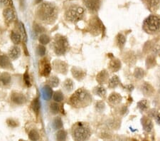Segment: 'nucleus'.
Masks as SVG:
<instances>
[{
  "instance_id": "f257e3e1",
  "label": "nucleus",
  "mask_w": 160,
  "mask_h": 141,
  "mask_svg": "<svg viewBox=\"0 0 160 141\" xmlns=\"http://www.w3.org/2000/svg\"><path fill=\"white\" fill-rule=\"evenodd\" d=\"M36 14L41 21L53 24L58 17V9L54 3L44 2L39 5Z\"/></svg>"
},
{
  "instance_id": "f03ea898",
  "label": "nucleus",
  "mask_w": 160,
  "mask_h": 141,
  "mask_svg": "<svg viewBox=\"0 0 160 141\" xmlns=\"http://www.w3.org/2000/svg\"><path fill=\"white\" fill-rule=\"evenodd\" d=\"M92 97L91 93L84 88L76 91L69 99V103L75 108H84L91 104Z\"/></svg>"
},
{
  "instance_id": "7ed1b4c3",
  "label": "nucleus",
  "mask_w": 160,
  "mask_h": 141,
  "mask_svg": "<svg viewBox=\"0 0 160 141\" xmlns=\"http://www.w3.org/2000/svg\"><path fill=\"white\" fill-rule=\"evenodd\" d=\"M91 131L86 123L78 122L72 128V136L75 140H86L91 137Z\"/></svg>"
},
{
  "instance_id": "20e7f679",
  "label": "nucleus",
  "mask_w": 160,
  "mask_h": 141,
  "mask_svg": "<svg viewBox=\"0 0 160 141\" xmlns=\"http://www.w3.org/2000/svg\"><path fill=\"white\" fill-rule=\"evenodd\" d=\"M143 29L148 34H154L160 31V17L151 14L143 22Z\"/></svg>"
},
{
  "instance_id": "39448f33",
  "label": "nucleus",
  "mask_w": 160,
  "mask_h": 141,
  "mask_svg": "<svg viewBox=\"0 0 160 141\" xmlns=\"http://www.w3.org/2000/svg\"><path fill=\"white\" fill-rule=\"evenodd\" d=\"M85 10L79 5H72L66 11L65 16L67 21L76 23L81 20L84 16Z\"/></svg>"
},
{
  "instance_id": "423d86ee",
  "label": "nucleus",
  "mask_w": 160,
  "mask_h": 141,
  "mask_svg": "<svg viewBox=\"0 0 160 141\" xmlns=\"http://www.w3.org/2000/svg\"><path fill=\"white\" fill-rule=\"evenodd\" d=\"M54 50L58 56L64 55L67 52L69 48V42L65 37L57 35L54 42Z\"/></svg>"
},
{
  "instance_id": "0eeeda50",
  "label": "nucleus",
  "mask_w": 160,
  "mask_h": 141,
  "mask_svg": "<svg viewBox=\"0 0 160 141\" xmlns=\"http://www.w3.org/2000/svg\"><path fill=\"white\" fill-rule=\"evenodd\" d=\"M103 25L98 17L92 18L90 21L91 33L93 35H98L103 31Z\"/></svg>"
},
{
  "instance_id": "6e6552de",
  "label": "nucleus",
  "mask_w": 160,
  "mask_h": 141,
  "mask_svg": "<svg viewBox=\"0 0 160 141\" xmlns=\"http://www.w3.org/2000/svg\"><path fill=\"white\" fill-rule=\"evenodd\" d=\"M86 8L91 12H96L99 10L101 5V0H83Z\"/></svg>"
},
{
  "instance_id": "1a4fd4ad",
  "label": "nucleus",
  "mask_w": 160,
  "mask_h": 141,
  "mask_svg": "<svg viewBox=\"0 0 160 141\" xmlns=\"http://www.w3.org/2000/svg\"><path fill=\"white\" fill-rule=\"evenodd\" d=\"M53 66H54V69L59 73L64 74L67 73L68 65L66 64V63L62 62V61L56 60L53 63Z\"/></svg>"
},
{
  "instance_id": "9d476101",
  "label": "nucleus",
  "mask_w": 160,
  "mask_h": 141,
  "mask_svg": "<svg viewBox=\"0 0 160 141\" xmlns=\"http://www.w3.org/2000/svg\"><path fill=\"white\" fill-rule=\"evenodd\" d=\"M71 72H72L73 76L78 81H82L86 76V71L78 67H73L71 69Z\"/></svg>"
},
{
  "instance_id": "9b49d317",
  "label": "nucleus",
  "mask_w": 160,
  "mask_h": 141,
  "mask_svg": "<svg viewBox=\"0 0 160 141\" xmlns=\"http://www.w3.org/2000/svg\"><path fill=\"white\" fill-rule=\"evenodd\" d=\"M141 122H142V125L143 127V129H144L146 132H149L152 130L153 123H152V121H151V119L149 118V117L143 116L142 120H141Z\"/></svg>"
},
{
  "instance_id": "f8f14e48",
  "label": "nucleus",
  "mask_w": 160,
  "mask_h": 141,
  "mask_svg": "<svg viewBox=\"0 0 160 141\" xmlns=\"http://www.w3.org/2000/svg\"><path fill=\"white\" fill-rule=\"evenodd\" d=\"M142 92L143 94L146 96H152L153 93H154V88L149 83L144 82L142 85Z\"/></svg>"
},
{
  "instance_id": "ddd939ff",
  "label": "nucleus",
  "mask_w": 160,
  "mask_h": 141,
  "mask_svg": "<svg viewBox=\"0 0 160 141\" xmlns=\"http://www.w3.org/2000/svg\"><path fill=\"white\" fill-rule=\"evenodd\" d=\"M147 8L151 11H155L160 6V0H144Z\"/></svg>"
},
{
  "instance_id": "4468645a",
  "label": "nucleus",
  "mask_w": 160,
  "mask_h": 141,
  "mask_svg": "<svg viewBox=\"0 0 160 141\" xmlns=\"http://www.w3.org/2000/svg\"><path fill=\"white\" fill-rule=\"evenodd\" d=\"M109 79V74L106 70L101 71L96 76V81L100 84H106Z\"/></svg>"
},
{
  "instance_id": "2eb2a0df",
  "label": "nucleus",
  "mask_w": 160,
  "mask_h": 141,
  "mask_svg": "<svg viewBox=\"0 0 160 141\" xmlns=\"http://www.w3.org/2000/svg\"><path fill=\"white\" fill-rule=\"evenodd\" d=\"M11 99L14 103L19 105H21L23 104V103H24L26 100V97H25L23 94L19 93H14L13 94L11 95Z\"/></svg>"
},
{
  "instance_id": "dca6fc26",
  "label": "nucleus",
  "mask_w": 160,
  "mask_h": 141,
  "mask_svg": "<svg viewBox=\"0 0 160 141\" xmlns=\"http://www.w3.org/2000/svg\"><path fill=\"white\" fill-rule=\"evenodd\" d=\"M121 62L117 59H112L109 64V68L112 72H117L121 69Z\"/></svg>"
},
{
  "instance_id": "f3484780",
  "label": "nucleus",
  "mask_w": 160,
  "mask_h": 141,
  "mask_svg": "<svg viewBox=\"0 0 160 141\" xmlns=\"http://www.w3.org/2000/svg\"><path fill=\"white\" fill-rule=\"evenodd\" d=\"M21 55V49L19 47L14 46L9 51V57L12 60H16Z\"/></svg>"
},
{
  "instance_id": "a211bd4d",
  "label": "nucleus",
  "mask_w": 160,
  "mask_h": 141,
  "mask_svg": "<svg viewBox=\"0 0 160 141\" xmlns=\"http://www.w3.org/2000/svg\"><path fill=\"white\" fill-rule=\"evenodd\" d=\"M122 100V97L117 93H112L108 97V101L112 105H118Z\"/></svg>"
},
{
  "instance_id": "6ab92c4d",
  "label": "nucleus",
  "mask_w": 160,
  "mask_h": 141,
  "mask_svg": "<svg viewBox=\"0 0 160 141\" xmlns=\"http://www.w3.org/2000/svg\"><path fill=\"white\" fill-rule=\"evenodd\" d=\"M3 15L5 20H6L8 22H11L14 21L15 19V14L11 8H6L3 11Z\"/></svg>"
},
{
  "instance_id": "aec40b11",
  "label": "nucleus",
  "mask_w": 160,
  "mask_h": 141,
  "mask_svg": "<svg viewBox=\"0 0 160 141\" xmlns=\"http://www.w3.org/2000/svg\"><path fill=\"white\" fill-rule=\"evenodd\" d=\"M63 88H64V89L65 90L66 92L72 91L74 88V84L72 80L70 79H66L64 82V84H63Z\"/></svg>"
},
{
  "instance_id": "412c9836",
  "label": "nucleus",
  "mask_w": 160,
  "mask_h": 141,
  "mask_svg": "<svg viewBox=\"0 0 160 141\" xmlns=\"http://www.w3.org/2000/svg\"><path fill=\"white\" fill-rule=\"evenodd\" d=\"M51 71V66L49 62H44L42 64V69H41V74L44 76H48L50 74Z\"/></svg>"
},
{
  "instance_id": "4be33fe9",
  "label": "nucleus",
  "mask_w": 160,
  "mask_h": 141,
  "mask_svg": "<svg viewBox=\"0 0 160 141\" xmlns=\"http://www.w3.org/2000/svg\"><path fill=\"white\" fill-rule=\"evenodd\" d=\"M119 84H120V79H119L118 76H113L111 79H109L108 87L110 88H116Z\"/></svg>"
},
{
  "instance_id": "5701e85b",
  "label": "nucleus",
  "mask_w": 160,
  "mask_h": 141,
  "mask_svg": "<svg viewBox=\"0 0 160 141\" xmlns=\"http://www.w3.org/2000/svg\"><path fill=\"white\" fill-rule=\"evenodd\" d=\"M156 64V61L155 57L154 56H149L146 59V66L147 69H151V68L155 66Z\"/></svg>"
},
{
  "instance_id": "b1692460",
  "label": "nucleus",
  "mask_w": 160,
  "mask_h": 141,
  "mask_svg": "<svg viewBox=\"0 0 160 141\" xmlns=\"http://www.w3.org/2000/svg\"><path fill=\"white\" fill-rule=\"evenodd\" d=\"M94 93L95 95H98V96L101 98H105L106 96V90L105 89V88H103V86H97L94 89Z\"/></svg>"
},
{
  "instance_id": "393cba45",
  "label": "nucleus",
  "mask_w": 160,
  "mask_h": 141,
  "mask_svg": "<svg viewBox=\"0 0 160 141\" xmlns=\"http://www.w3.org/2000/svg\"><path fill=\"white\" fill-rule=\"evenodd\" d=\"M0 81L4 85H7L11 82V76L8 73L4 72L0 76Z\"/></svg>"
},
{
  "instance_id": "a878e982",
  "label": "nucleus",
  "mask_w": 160,
  "mask_h": 141,
  "mask_svg": "<svg viewBox=\"0 0 160 141\" xmlns=\"http://www.w3.org/2000/svg\"><path fill=\"white\" fill-rule=\"evenodd\" d=\"M10 65V60L9 57L6 55H0V66L6 68Z\"/></svg>"
},
{
  "instance_id": "bb28decb",
  "label": "nucleus",
  "mask_w": 160,
  "mask_h": 141,
  "mask_svg": "<svg viewBox=\"0 0 160 141\" xmlns=\"http://www.w3.org/2000/svg\"><path fill=\"white\" fill-rule=\"evenodd\" d=\"M116 42L119 47L122 48L126 42V39L125 36L122 34H118L116 37Z\"/></svg>"
},
{
  "instance_id": "cd10ccee",
  "label": "nucleus",
  "mask_w": 160,
  "mask_h": 141,
  "mask_svg": "<svg viewBox=\"0 0 160 141\" xmlns=\"http://www.w3.org/2000/svg\"><path fill=\"white\" fill-rule=\"evenodd\" d=\"M137 107L141 111H145L149 108V102L145 99L142 100L137 103Z\"/></svg>"
},
{
  "instance_id": "c85d7f7f",
  "label": "nucleus",
  "mask_w": 160,
  "mask_h": 141,
  "mask_svg": "<svg viewBox=\"0 0 160 141\" xmlns=\"http://www.w3.org/2000/svg\"><path fill=\"white\" fill-rule=\"evenodd\" d=\"M11 39L13 42L14 44H19L21 42V37L19 34L17 33V32L12 31L11 34Z\"/></svg>"
},
{
  "instance_id": "c756f323",
  "label": "nucleus",
  "mask_w": 160,
  "mask_h": 141,
  "mask_svg": "<svg viewBox=\"0 0 160 141\" xmlns=\"http://www.w3.org/2000/svg\"><path fill=\"white\" fill-rule=\"evenodd\" d=\"M144 71L141 68H137L134 71V76L137 79H142L144 76Z\"/></svg>"
},
{
  "instance_id": "7c9ffc66",
  "label": "nucleus",
  "mask_w": 160,
  "mask_h": 141,
  "mask_svg": "<svg viewBox=\"0 0 160 141\" xmlns=\"http://www.w3.org/2000/svg\"><path fill=\"white\" fill-rule=\"evenodd\" d=\"M48 84L50 86H51L53 88L57 87L59 84V80L57 77L56 76H52L48 81Z\"/></svg>"
},
{
  "instance_id": "2f4dec72",
  "label": "nucleus",
  "mask_w": 160,
  "mask_h": 141,
  "mask_svg": "<svg viewBox=\"0 0 160 141\" xmlns=\"http://www.w3.org/2000/svg\"><path fill=\"white\" fill-rule=\"evenodd\" d=\"M40 108H41V103L40 101H39V98H37L34 100L33 103H32V109H33V110L36 113H38L39 112V110H40Z\"/></svg>"
},
{
  "instance_id": "473e14b6",
  "label": "nucleus",
  "mask_w": 160,
  "mask_h": 141,
  "mask_svg": "<svg viewBox=\"0 0 160 141\" xmlns=\"http://www.w3.org/2000/svg\"><path fill=\"white\" fill-rule=\"evenodd\" d=\"M53 127L54 129L57 130V129H61L63 127V122L61 120V118L57 117L53 121Z\"/></svg>"
},
{
  "instance_id": "72a5a7b5",
  "label": "nucleus",
  "mask_w": 160,
  "mask_h": 141,
  "mask_svg": "<svg viewBox=\"0 0 160 141\" xmlns=\"http://www.w3.org/2000/svg\"><path fill=\"white\" fill-rule=\"evenodd\" d=\"M67 136V133L65 130H60L57 132L56 133V139L58 140H65Z\"/></svg>"
},
{
  "instance_id": "f704fd0d",
  "label": "nucleus",
  "mask_w": 160,
  "mask_h": 141,
  "mask_svg": "<svg viewBox=\"0 0 160 141\" xmlns=\"http://www.w3.org/2000/svg\"><path fill=\"white\" fill-rule=\"evenodd\" d=\"M29 137L31 140H38L40 138L38 132L35 130H31L29 133Z\"/></svg>"
},
{
  "instance_id": "c9c22d12",
  "label": "nucleus",
  "mask_w": 160,
  "mask_h": 141,
  "mask_svg": "<svg viewBox=\"0 0 160 141\" xmlns=\"http://www.w3.org/2000/svg\"><path fill=\"white\" fill-rule=\"evenodd\" d=\"M39 41L42 45H45V44H49L50 42V38L46 34H42L39 37Z\"/></svg>"
},
{
  "instance_id": "e433bc0d",
  "label": "nucleus",
  "mask_w": 160,
  "mask_h": 141,
  "mask_svg": "<svg viewBox=\"0 0 160 141\" xmlns=\"http://www.w3.org/2000/svg\"><path fill=\"white\" fill-rule=\"evenodd\" d=\"M105 105L103 101H98L95 103V109L98 112H103L105 110Z\"/></svg>"
},
{
  "instance_id": "4c0bfd02",
  "label": "nucleus",
  "mask_w": 160,
  "mask_h": 141,
  "mask_svg": "<svg viewBox=\"0 0 160 141\" xmlns=\"http://www.w3.org/2000/svg\"><path fill=\"white\" fill-rule=\"evenodd\" d=\"M50 108L52 113L56 114V113H59V110H60V106L57 103H52L50 106Z\"/></svg>"
},
{
  "instance_id": "58836bf2",
  "label": "nucleus",
  "mask_w": 160,
  "mask_h": 141,
  "mask_svg": "<svg viewBox=\"0 0 160 141\" xmlns=\"http://www.w3.org/2000/svg\"><path fill=\"white\" fill-rule=\"evenodd\" d=\"M54 100L56 102H61L64 100V96L60 91H57L54 93Z\"/></svg>"
},
{
  "instance_id": "ea45409f",
  "label": "nucleus",
  "mask_w": 160,
  "mask_h": 141,
  "mask_svg": "<svg viewBox=\"0 0 160 141\" xmlns=\"http://www.w3.org/2000/svg\"><path fill=\"white\" fill-rule=\"evenodd\" d=\"M21 31L22 34V37H23V39L25 42H26L27 41V34H26V30H25L24 25L23 23H21Z\"/></svg>"
},
{
  "instance_id": "a19ab883",
  "label": "nucleus",
  "mask_w": 160,
  "mask_h": 141,
  "mask_svg": "<svg viewBox=\"0 0 160 141\" xmlns=\"http://www.w3.org/2000/svg\"><path fill=\"white\" fill-rule=\"evenodd\" d=\"M24 81L25 84H26V86H31V83H30V79H29V76L28 72L26 71L24 75Z\"/></svg>"
},
{
  "instance_id": "79ce46f5",
  "label": "nucleus",
  "mask_w": 160,
  "mask_h": 141,
  "mask_svg": "<svg viewBox=\"0 0 160 141\" xmlns=\"http://www.w3.org/2000/svg\"><path fill=\"white\" fill-rule=\"evenodd\" d=\"M37 51H38V54L40 56H44L46 54V48L44 47V46L41 45L39 46L38 49H37Z\"/></svg>"
},
{
  "instance_id": "37998d69",
  "label": "nucleus",
  "mask_w": 160,
  "mask_h": 141,
  "mask_svg": "<svg viewBox=\"0 0 160 141\" xmlns=\"http://www.w3.org/2000/svg\"><path fill=\"white\" fill-rule=\"evenodd\" d=\"M6 123H7L8 125L10 127H11V128H15V127H16L18 125L17 122H16L13 119H8L7 120H6Z\"/></svg>"
},
{
  "instance_id": "c03bdc74",
  "label": "nucleus",
  "mask_w": 160,
  "mask_h": 141,
  "mask_svg": "<svg viewBox=\"0 0 160 141\" xmlns=\"http://www.w3.org/2000/svg\"><path fill=\"white\" fill-rule=\"evenodd\" d=\"M152 53L155 55H160V46L155 45L152 49Z\"/></svg>"
},
{
  "instance_id": "a18cd8bd",
  "label": "nucleus",
  "mask_w": 160,
  "mask_h": 141,
  "mask_svg": "<svg viewBox=\"0 0 160 141\" xmlns=\"http://www.w3.org/2000/svg\"><path fill=\"white\" fill-rule=\"evenodd\" d=\"M9 3H11V4L12 5V1L11 0H0V6H6Z\"/></svg>"
},
{
  "instance_id": "49530a36",
  "label": "nucleus",
  "mask_w": 160,
  "mask_h": 141,
  "mask_svg": "<svg viewBox=\"0 0 160 141\" xmlns=\"http://www.w3.org/2000/svg\"><path fill=\"white\" fill-rule=\"evenodd\" d=\"M35 30H36V31L37 32V33H41V32H42L44 31V29L42 28L41 26H40L39 27V25H36V26H35Z\"/></svg>"
},
{
  "instance_id": "de8ad7c7",
  "label": "nucleus",
  "mask_w": 160,
  "mask_h": 141,
  "mask_svg": "<svg viewBox=\"0 0 160 141\" xmlns=\"http://www.w3.org/2000/svg\"><path fill=\"white\" fill-rule=\"evenodd\" d=\"M124 88L128 91H132L134 89V86L132 85H127V86H124Z\"/></svg>"
},
{
  "instance_id": "09e8293b",
  "label": "nucleus",
  "mask_w": 160,
  "mask_h": 141,
  "mask_svg": "<svg viewBox=\"0 0 160 141\" xmlns=\"http://www.w3.org/2000/svg\"><path fill=\"white\" fill-rule=\"evenodd\" d=\"M154 118H155L156 123L160 125V113H156V114Z\"/></svg>"
},
{
  "instance_id": "8fccbe9b",
  "label": "nucleus",
  "mask_w": 160,
  "mask_h": 141,
  "mask_svg": "<svg viewBox=\"0 0 160 141\" xmlns=\"http://www.w3.org/2000/svg\"><path fill=\"white\" fill-rule=\"evenodd\" d=\"M42 1H43V0H35V2L36 4H39V3L41 2Z\"/></svg>"
},
{
  "instance_id": "3c124183",
  "label": "nucleus",
  "mask_w": 160,
  "mask_h": 141,
  "mask_svg": "<svg viewBox=\"0 0 160 141\" xmlns=\"http://www.w3.org/2000/svg\"><path fill=\"white\" fill-rule=\"evenodd\" d=\"M159 71H160V69H159Z\"/></svg>"
}]
</instances>
